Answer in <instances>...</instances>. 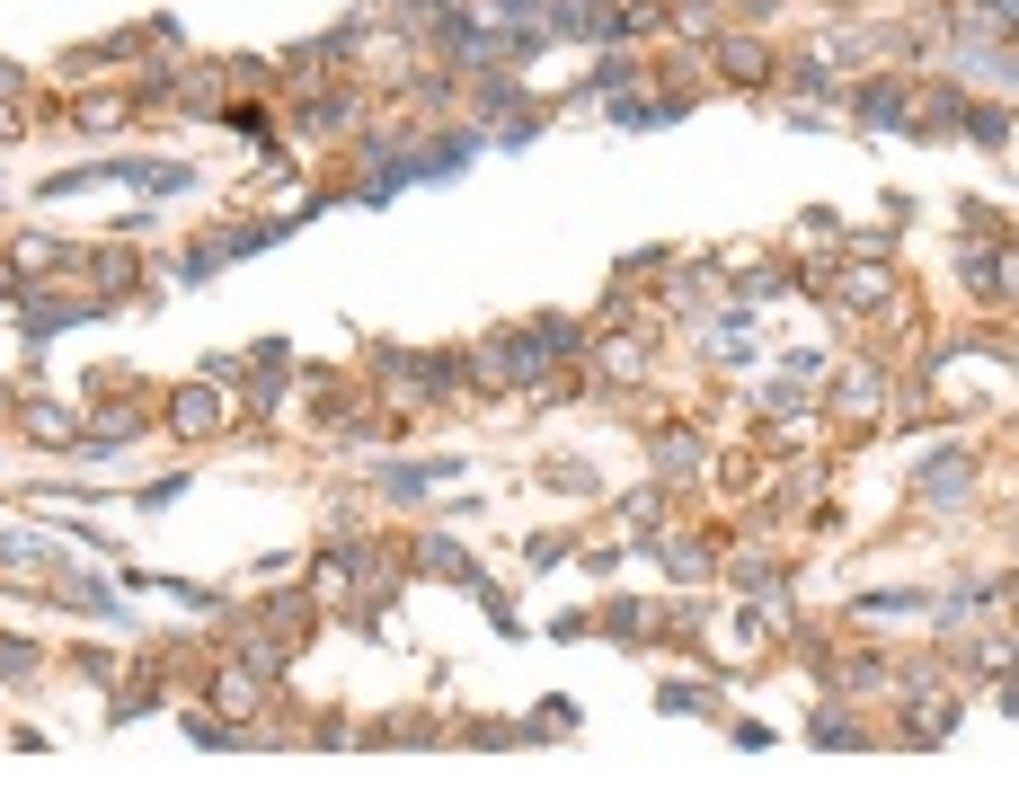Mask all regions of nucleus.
Returning a JSON list of instances; mask_svg holds the SVG:
<instances>
[{"label": "nucleus", "mask_w": 1019, "mask_h": 798, "mask_svg": "<svg viewBox=\"0 0 1019 798\" xmlns=\"http://www.w3.org/2000/svg\"><path fill=\"white\" fill-rule=\"evenodd\" d=\"M957 497H966V461H940L931 470V506H957Z\"/></svg>", "instance_id": "1"}, {"label": "nucleus", "mask_w": 1019, "mask_h": 798, "mask_svg": "<svg viewBox=\"0 0 1019 798\" xmlns=\"http://www.w3.org/2000/svg\"><path fill=\"white\" fill-rule=\"evenodd\" d=\"M426 568H435V577H470V560H461L453 542H435V551H426Z\"/></svg>", "instance_id": "2"}]
</instances>
